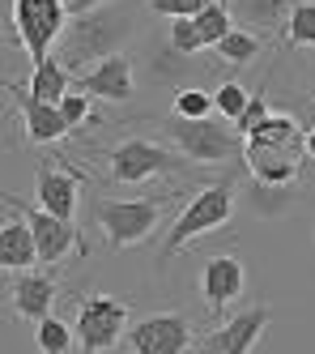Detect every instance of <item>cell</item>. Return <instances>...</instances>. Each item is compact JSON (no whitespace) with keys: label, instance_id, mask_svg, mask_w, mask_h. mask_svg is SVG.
Returning a JSON list of instances; mask_svg holds the SVG:
<instances>
[{"label":"cell","instance_id":"836d02e7","mask_svg":"<svg viewBox=\"0 0 315 354\" xmlns=\"http://www.w3.org/2000/svg\"><path fill=\"white\" fill-rule=\"evenodd\" d=\"M311 235H315V226H311Z\"/></svg>","mask_w":315,"mask_h":354},{"label":"cell","instance_id":"4316f807","mask_svg":"<svg viewBox=\"0 0 315 354\" xmlns=\"http://www.w3.org/2000/svg\"><path fill=\"white\" fill-rule=\"evenodd\" d=\"M166 43L175 47L179 56H200V52H209L204 47V39H200V30H196V21L192 17H179V21H171V30H166Z\"/></svg>","mask_w":315,"mask_h":354},{"label":"cell","instance_id":"ba28073f","mask_svg":"<svg viewBox=\"0 0 315 354\" xmlns=\"http://www.w3.org/2000/svg\"><path fill=\"white\" fill-rule=\"evenodd\" d=\"M196 324L183 312H149L128 328V350L133 354H188L196 346Z\"/></svg>","mask_w":315,"mask_h":354},{"label":"cell","instance_id":"f1b7e54d","mask_svg":"<svg viewBox=\"0 0 315 354\" xmlns=\"http://www.w3.org/2000/svg\"><path fill=\"white\" fill-rule=\"evenodd\" d=\"M273 111H269V98H265V90H251V103H247V111L239 115V124H234V129H239V137L247 141L256 129H260V124H265Z\"/></svg>","mask_w":315,"mask_h":354},{"label":"cell","instance_id":"3957f363","mask_svg":"<svg viewBox=\"0 0 315 354\" xmlns=\"http://www.w3.org/2000/svg\"><path fill=\"white\" fill-rule=\"evenodd\" d=\"M171 196H175L171 188L153 192V196H94L90 201L94 226L102 231V239H107L115 252L137 248V243H145L158 231V222H162V209H166Z\"/></svg>","mask_w":315,"mask_h":354},{"label":"cell","instance_id":"d6986e66","mask_svg":"<svg viewBox=\"0 0 315 354\" xmlns=\"http://www.w3.org/2000/svg\"><path fill=\"white\" fill-rule=\"evenodd\" d=\"M73 86H77V77H73V68L60 56L35 64L30 68V82H26V90H30L39 103H56V107L64 103V94H73Z\"/></svg>","mask_w":315,"mask_h":354},{"label":"cell","instance_id":"7402d4cb","mask_svg":"<svg viewBox=\"0 0 315 354\" xmlns=\"http://www.w3.org/2000/svg\"><path fill=\"white\" fill-rule=\"evenodd\" d=\"M35 346H39V354H73V350H82L77 346V328L64 324L60 316H47L35 328Z\"/></svg>","mask_w":315,"mask_h":354},{"label":"cell","instance_id":"cb8c5ba5","mask_svg":"<svg viewBox=\"0 0 315 354\" xmlns=\"http://www.w3.org/2000/svg\"><path fill=\"white\" fill-rule=\"evenodd\" d=\"M171 115H179V120H213V115H218L213 90H204V86L179 90V94L171 98Z\"/></svg>","mask_w":315,"mask_h":354},{"label":"cell","instance_id":"4fadbf2b","mask_svg":"<svg viewBox=\"0 0 315 354\" xmlns=\"http://www.w3.org/2000/svg\"><path fill=\"white\" fill-rule=\"evenodd\" d=\"M243 286H247V269H243V261L234 257V252L204 261V269H200V299H204V308L218 320L226 316L230 303L243 295Z\"/></svg>","mask_w":315,"mask_h":354},{"label":"cell","instance_id":"1f68e13d","mask_svg":"<svg viewBox=\"0 0 315 354\" xmlns=\"http://www.w3.org/2000/svg\"><path fill=\"white\" fill-rule=\"evenodd\" d=\"M303 154H307V162H315V124H311L307 137H303Z\"/></svg>","mask_w":315,"mask_h":354},{"label":"cell","instance_id":"5bb4252c","mask_svg":"<svg viewBox=\"0 0 315 354\" xmlns=\"http://www.w3.org/2000/svg\"><path fill=\"white\" fill-rule=\"evenodd\" d=\"M35 205L43 214H51V218L73 222L77 205H82V184H77V175L56 167V162H39L35 167Z\"/></svg>","mask_w":315,"mask_h":354},{"label":"cell","instance_id":"52a82bcc","mask_svg":"<svg viewBox=\"0 0 315 354\" xmlns=\"http://www.w3.org/2000/svg\"><path fill=\"white\" fill-rule=\"evenodd\" d=\"M5 209L30 222L35 243H39V265H60L68 252H82V257H90V243L82 239L77 222L51 218V214H43L39 205H26V201H17V196H5Z\"/></svg>","mask_w":315,"mask_h":354},{"label":"cell","instance_id":"5b68a950","mask_svg":"<svg viewBox=\"0 0 315 354\" xmlns=\"http://www.w3.org/2000/svg\"><path fill=\"white\" fill-rule=\"evenodd\" d=\"M192 167L196 162H188L179 149H166L162 141H149V137H124L120 145L107 149V171L124 188L149 184L158 175H179V171H192Z\"/></svg>","mask_w":315,"mask_h":354},{"label":"cell","instance_id":"ac0fdd59","mask_svg":"<svg viewBox=\"0 0 315 354\" xmlns=\"http://www.w3.org/2000/svg\"><path fill=\"white\" fill-rule=\"evenodd\" d=\"M290 9H294V0H230L234 21H239L243 30H256V35L285 30Z\"/></svg>","mask_w":315,"mask_h":354},{"label":"cell","instance_id":"e0dca14e","mask_svg":"<svg viewBox=\"0 0 315 354\" xmlns=\"http://www.w3.org/2000/svg\"><path fill=\"white\" fill-rule=\"evenodd\" d=\"M0 265H5V273H26L39 265V243H35V231L26 218H9L5 226H0Z\"/></svg>","mask_w":315,"mask_h":354},{"label":"cell","instance_id":"7c38bea8","mask_svg":"<svg viewBox=\"0 0 315 354\" xmlns=\"http://www.w3.org/2000/svg\"><path fill=\"white\" fill-rule=\"evenodd\" d=\"M5 90H9V98H13V107H17V115H21V129H26V141L30 145H56V141H64L73 129L64 124V115H60V107L56 103H39V98L26 90L21 82H5Z\"/></svg>","mask_w":315,"mask_h":354},{"label":"cell","instance_id":"d6a6232c","mask_svg":"<svg viewBox=\"0 0 315 354\" xmlns=\"http://www.w3.org/2000/svg\"><path fill=\"white\" fill-rule=\"evenodd\" d=\"M307 82H311V90H315V56L307 60Z\"/></svg>","mask_w":315,"mask_h":354},{"label":"cell","instance_id":"8fae6325","mask_svg":"<svg viewBox=\"0 0 315 354\" xmlns=\"http://www.w3.org/2000/svg\"><path fill=\"white\" fill-rule=\"evenodd\" d=\"M303 145H281L265 137H247L243 145V167L251 171L256 184H298V167H303Z\"/></svg>","mask_w":315,"mask_h":354},{"label":"cell","instance_id":"4dcf8cb0","mask_svg":"<svg viewBox=\"0 0 315 354\" xmlns=\"http://www.w3.org/2000/svg\"><path fill=\"white\" fill-rule=\"evenodd\" d=\"M68 5V13L77 17V13H90V9H102V5H111V0H64Z\"/></svg>","mask_w":315,"mask_h":354},{"label":"cell","instance_id":"9c48e42d","mask_svg":"<svg viewBox=\"0 0 315 354\" xmlns=\"http://www.w3.org/2000/svg\"><path fill=\"white\" fill-rule=\"evenodd\" d=\"M269 320H273V308H269V303H251V308H243V312H234L230 320H222L218 328L200 333L196 350H200V354H251L256 342L265 337Z\"/></svg>","mask_w":315,"mask_h":354},{"label":"cell","instance_id":"484cf974","mask_svg":"<svg viewBox=\"0 0 315 354\" xmlns=\"http://www.w3.org/2000/svg\"><path fill=\"white\" fill-rule=\"evenodd\" d=\"M213 103H218V115H222V120L239 124V115H243L247 103H251V90H247L243 82H222V86H213Z\"/></svg>","mask_w":315,"mask_h":354},{"label":"cell","instance_id":"7a4b0ae2","mask_svg":"<svg viewBox=\"0 0 315 354\" xmlns=\"http://www.w3.org/2000/svg\"><path fill=\"white\" fill-rule=\"evenodd\" d=\"M239 196H243V188H239V180H234L230 171L218 175V180H209L188 205H183V214L175 218V226L166 231V243H162V252H158V269H166L175 261V252L196 243L200 235L222 231V226L234 218V209H239Z\"/></svg>","mask_w":315,"mask_h":354},{"label":"cell","instance_id":"83f0119b","mask_svg":"<svg viewBox=\"0 0 315 354\" xmlns=\"http://www.w3.org/2000/svg\"><path fill=\"white\" fill-rule=\"evenodd\" d=\"M60 115H64L68 129H86V124H98V115H94V98H90V94H82V90L64 94Z\"/></svg>","mask_w":315,"mask_h":354},{"label":"cell","instance_id":"f546056e","mask_svg":"<svg viewBox=\"0 0 315 354\" xmlns=\"http://www.w3.org/2000/svg\"><path fill=\"white\" fill-rule=\"evenodd\" d=\"M213 0H149V9L158 13V17H171V21H179V17H200Z\"/></svg>","mask_w":315,"mask_h":354},{"label":"cell","instance_id":"2e32d148","mask_svg":"<svg viewBox=\"0 0 315 354\" xmlns=\"http://www.w3.org/2000/svg\"><path fill=\"white\" fill-rule=\"evenodd\" d=\"M137 68H141V77L158 90H188L192 86V73H196V60L192 56H179L171 43H162L153 56H137Z\"/></svg>","mask_w":315,"mask_h":354},{"label":"cell","instance_id":"8992f818","mask_svg":"<svg viewBox=\"0 0 315 354\" xmlns=\"http://www.w3.org/2000/svg\"><path fill=\"white\" fill-rule=\"evenodd\" d=\"M77 346L82 354H111L120 342H128V328H133V308L124 299H111V295H86L77 303Z\"/></svg>","mask_w":315,"mask_h":354},{"label":"cell","instance_id":"ffe728a7","mask_svg":"<svg viewBox=\"0 0 315 354\" xmlns=\"http://www.w3.org/2000/svg\"><path fill=\"white\" fill-rule=\"evenodd\" d=\"M243 196H247V205H251L256 218L277 222V218H285V214L298 205V184H256L251 180V188Z\"/></svg>","mask_w":315,"mask_h":354},{"label":"cell","instance_id":"9a60e30c","mask_svg":"<svg viewBox=\"0 0 315 354\" xmlns=\"http://www.w3.org/2000/svg\"><path fill=\"white\" fill-rule=\"evenodd\" d=\"M56 277L47 269H26V273H13L9 277V299H13V312L17 320H30V324H43L56 308Z\"/></svg>","mask_w":315,"mask_h":354},{"label":"cell","instance_id":"603a6c76","mask_svg":"<svg viewBox=\"0 0 315 354\" xmlns=\"http://www.w3.org/2000/svg\"><path fill=\"white\" fill-rule=\"evenodd\" d=\"M192 21H196V30H200V39H204V47H209V52H213V47H218V43H222V39H226L234 26H239L226 0H213V5H209L200 17H192Z\"/></svg>","mask_w":315,"mask_h":354},{"label":"cell","instance_id":"44dd1931","mask_svg":"<svg viewBox=\"0 0 315 354\" xmlns=\"http://www.w3.org/2000/svg\"><path fill=\"white\" fill-rule=\"evenodd\" d=\"M260 52H265V35H256V30H243V26H234L218 47H213V56L222 60V64H234V68H243V64H251Z\"/></svg>","mask_w":315,"mask_h":354},{"label":"cell","instance_id":"d4e9b609","mask_svg":"<svg viewBox=\"0 0 315 354\" xmlns=\"http://www.w3.org/2000/svg\"><path fill=\"white\" fill-rule=\"evenodd\" d=\"M285 43L315 52V0H294L290 21H285Z\"/></svg>","mask_w":315,"mask_h":354},{"label":"cell","instance_id":"30bf717a","mask_svg":"<svg viewBox=\"0 0 315 354\" xmlns=\"http://www.w3.org/2000/svg\"><path fill=\"white\" fill-rule=\"evenodd\" d=\"M73 90H82L90 98H102V103H128L137 90H141V68H137V56L133 52H124V56H111V60H102L86 73H77V86Z\"/></svg>","mask_w":315,"mask_h":354},{"label":"cell","instance_id":"6da1fadb","mask_svg":"<svg viewBox=\"0 0 315 354\" xmlns=\"http://www.w3.org/2000/svg\"><path fill=\"white\" fill-rule=\"evenodd\" d=\"M145 9H149V0H111V5H102V9L77 13L68 21L60 47H56V56L73 68V77L102 64V60H111V56H124L145 26L141 21Z\"/></svg>","mask_w":315,"mask_h":354},{"label":"cell","instance_id":"277c9868","mask_svg":"<svg viewBox=\"0 0 315 354\" xmlns=\"http://www.w3.org/2000/svg\"><path fill=\"white\" fill-rule=\"evenodd\" d=\"M162 137L179 149L188 162L196 167H226L234 158H243V137L230 120L213 115V120H179V115H166L162 120Z\"/></svg>","mask_w":315,"mask_h":354}]
</instances>
